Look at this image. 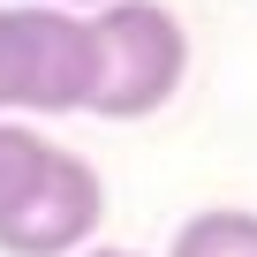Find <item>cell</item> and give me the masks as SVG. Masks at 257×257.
I'll use <instances>...</instances> for the list:
<instances>
[{"instance_id": "cell-1", "label": "cell", "mask_w": 257, "mask_h": 257, "mask_svg": "<svg viewBox=\"0 0 257 257\" xmlns=\"http://www.w3.org/2000/svg\"><path fill=\"white\" fill-rule=\"evenodd\" d=\"M91 23V98L98 121H152L182 76H189V31L159 0H106L83 16Z\"/></svg>"}, {"instance_id": "cell-2", "label": "cell", "mask_w": 257, "mask_h": 257, "mask_svg": "<svg viewBox=\"0 0 257 257\" xmlns=\"http://www.w3.org/2000/svg\"><path fill=\"white\" fill-rule=\"evenodd\" d=\"M91 23L68 8H0V113H83Z\"/></svg>"}, {"instance_id": "cell-3", "label": "cell", "mask_w": 257, "mask_h": 257, "mask_svg": "<svg viewBox=\"0 0 257 257\" xmlns=\"http://www.w3.org/2000/svg\"><path fill=\"white\" fill-rule=\"evenodd\" d=\"M106 219V182L83 152H53L46 182L16 204V219H0V249L8 257H76Z\"/></svg>"}, {"instance_id": "cell-4", "label": "cell", "mask_w": 257, "mask_h": 257, "mask_svg": "<svg viewBox=\"0 0 257 257\" xmlns=\"http://www.w3.org/2000/svg\"><path fill=\"white\" fill-rule=\"evenodd\" d=\"M53 137H38L31 121H16V113H0V219H16V204L46 182V167H53Z\"/></svg>"}, {"instance_id": "cell-5", "label": "cell", "mask_w": 257, "mask_h": 257, "mask_svg": "<svg viewBox=\"0 0 257 257\" xmlns=\"http://www.w3.org/2000/svg\"><path fill=\"white\" fill-rule=\"evenodd\" d=\"M167 257H257V212H242V204L189 212V219L174 227Z\"/></svg>"}, {"instance_id": "cell-6", "label": "cell", "mask_w": 257, "mask_h": 257, "mask_svg": "<svg viewBox=\"0 0 257 257\" xmlns=\"http://www.w3.org/2000/svg\"><path fill=\"white\" fill-rule=\"evenodd\" d=\"M76 257H137V249H106V242H83Z\"/></svg>"}, {"instance_id": "cell-7", "label": "cell", "mask_w": 257, "mask_h": 257, "mask_svg": "<svg viewBox=\"0 0 257 257\" xmlns=\"http://www.w3.org/2000/svg\"><path fill=\"white\" fill-rule=\"evenodd\" d=\"M61 8H106V0H61Z\"/></svg>"}]
</instances>
